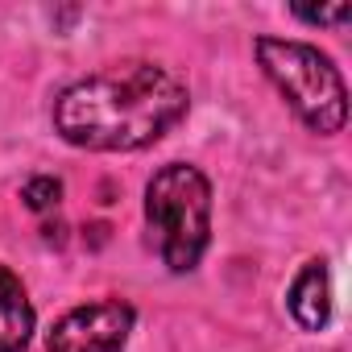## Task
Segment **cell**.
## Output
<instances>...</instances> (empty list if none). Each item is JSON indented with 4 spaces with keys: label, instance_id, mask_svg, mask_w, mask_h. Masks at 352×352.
<instances>
[{
    "label": "cell",
    "instance_id": "6da1fadb",
    "mask_svg": "<svg viewBox=\"0 0 352 352\" xmlns=\"http://www.w3.org/2000/svg\"><path fill=\"white\" fill-rule=\"evenodd\" d=\"M187 83L157 63H112L54 100L63 141L96 153H129L162 141L187 116Z\"/></svg>",
    "mask_w": 352,
    "mask_h": 352
},
{
    "label": "cell",
    "instance_id": "7a4b0ae2",
    "mask_svg": "<svg viewBox=\"0 0 352 352\" xmlns=\"http://www.w3.org/2000/svg\"><path fill=\"white\" fill-rule=\"evenodd\" d=\"M145 220L157 257L174 274H191L212 241V183L187 162L162 166L145 187Z\"/></svg>",
    "mask_w": 352,
    "mask_h": 352
},
{
    "label": "cell",
    "instance_id": "3957f363",
    "mask_svg": "<svg viewBox=\"0 0 352 352\" xmlns=\"http://www.w3.org/2000/svg\"><path fill=\"white\" fill-rule=\"evenodd\" d=\"M257 63L270 75V83L286 96L294 116L319 133L331 137L348 120V91L327 54H319L307 42H286V38H257Z\"/></svg>",
    "mask_w": 352,
    "mask_h": 352
},
{
    "label": "cell",
    "instance_id": "277c9868",
    "mask_svg": "<svg viewBox=\"0 0 352 352\" xmlns=\"http://www.w3.org/2000/svg\"><path fill=\"white\" fill-rule=\"evenodd\" d=\"M129 331H133V307L120 298H104L67 311L54 323L46 352H124Z\"/></svg>",
    "mask_w": 352,
    "mask_h": 352
},
{
    "label": "cell",
    "instance_id": "5b68a950",
    "mask_svg": "<svg viewBox=\"0 0 352 352\" xmlns=\"http://www.w3.org/2000/svg\"><path fill=\"white\" fill-rule=\"evenodd\" d=\"M286 307L294 315V323L302 331H319L331 315V286H327V265L323 261H307L298 270V278L290 282Z\"/></svg>",
    "mask_w": 352,
    "mask_h": 352
},
{
    "label": "cell",
    "instance_id": "8992f818",
    "mask_svg": "<svg viewBox=\"0 0 352 352\" xmlns=\"http://www.w3.org/2000/svg\"><path fill=\"white\" fill-rule=\"evenodd\" d=\"M34 336V307L21 278L0 265V352H25Z\"/></svg>",
    "mask_w": 352,
    "mask_h": 352
},
{
    "label": "cell",
    "instance_id": "52a82bcc",
    "mask_svg": "<svg viewBox=\"0 0 352 352\" xmlns=\"http://www.w3.org/2000/svg\"><path fill=\"white\" fill-rule=\"evenodd\" d=\"M21 199H25L30 212H50V208L63 199V183H58V179H34V183H25Z\"/></svg>",
    "mask_w": 352,
    "mask_h": 352
},
{
    "label": "cell",
    "instance_id": "ba28073f",
    "mask_svg": "<svg viewBox=\"0 0 352 352\" xmlns=\"http://www.w3.org/2000/svg\"><path fill=\"white\" fill-rule=\"evenodd\" d=\"M294 17H298V21H307V25H340V21H348V17H352V5H331V9H294Z\"/></svg>",
    "mask_w": 352,
    "mask_h": 352
}]
</instances>
